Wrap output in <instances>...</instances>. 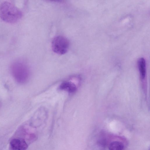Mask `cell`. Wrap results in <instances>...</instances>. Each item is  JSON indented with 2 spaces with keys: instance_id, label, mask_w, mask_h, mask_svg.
I'll return each instance as SVG.
<instances>
[{
  "instance_id": "obj_2",
  "label": "cell",
  "mask_w": 150,
  "mask_h": 150,
  "mask_svg": "<svg viewBox=\"0 0 150 150\" xmlns=\"http://www.w3.org/2000/svg\"><path fill=\"white\" fill-rule=\"evenodd\" d=\"M22 16L21 11L9 2L4 1L0 5V17L5 22L16 23L20 20Z\"/></svg>"
},
{
  "instance_id": "obj_7",
  "label": "cell",
  "mask_w": 150,
  "mask_h": 150,
  "mask_svg": "<svg viewBox=\"0 0 150 150\" xmlns=\"http://www.w3.org/2000/svg\"><path fill=\"white\" fill-rule=\"evenodd\" d=\"M138 66L141 78L144 80L146 76V61L144 58H141L139 59Z\"/></svg>"
},
{
  "instance_id": "obj_8",
  "label": "cell",
  "mask_w": 150,
  "mask_h": 150,
  "mask_svg": "<svg viewBox=\"0 0 150 150\" xmlns=\"http://www.w3.org/2000/svg\"><path fill=\"white\" fill-rule=\"evenodd\" d=\"M124 146L122 143L118 141H114L110 144L109 149L111 150H122L123 149Z\"/></svg>"
},
{
  "instance_id": "obj_6",
  "label": "cell",
  "mask_w": 150,
  "mask_h": 150,
  "mask_svg": "<svg viewBox=\"0 0 150 150\" xmlns=\"http://www.w3.org/2000/svg\"><path fill=\"white\" fill-rule=\"evenodd\" d=\"M59 89L67 91L69 93H73L76 91L77 87L74 83L70 81H65L60 85Z\"/></svg>"
},
{
  "instance_id": "obj_1",
  "label": "cell",
  "mask_w": 150,
  "mask_h": 150,
  "mask_svg": "<svg viewBox=\"0 0 150 150\" xmlns=\"http://www.w3.org/2000/svg\"><path fill=\"white\" fill-rule=\"evenodd\" d=\"M11 75L17 83L23 84L26 83L30 77V71L26 64L23 60L18 59L12 62L10 67Z\"/></svg>"
},
{
  "instance_id": "obj_4",
  "label": "cell",
  "mask_w": 150,
  "mask_h": 150,
  "mask_svg": "<svg viewBox=\"0 0 150 150\" xmlns=\"http://www.w3.org/2000/svg\"><path fill=\"white\" fill-rule=\"evenodd\" d=\"M47 116V112L45 108L43 107L38 109L34 116V127H38L42 125L45 122Z\"/></svg>"
},
{
  "instance_id": "obj_5",
  "label": "cell",
  "mask_w": 150,
  "mask_h": 150,
  "mask_svg": "<svg viewBox=\"0 0 150 150\" xmlns=\"http://www.w3.org/2000/svg\"><path fill=\"white\" fill-rule=\"evenodd\" d=\"M10 146L11 149L14 150H25L28 147V144L24 139L17 138L12 139Z\"/></svg>"
},
{
  "instance_id": "obj_9",
  "label": "cell",
  "mask_w": 150,
  "mask_h": 150,
  "mask_svg": "<svg viewBox=\"0 0 150 150\" xmlns=\"http://www.w3.org/2000/svg\"><path fill=\"white\" fill-rule=\"evenodd\" d=\"M51 1H54L58 2H63L65 1V0H47Z\"/></svg>"
},
{
  "instance_id": "obj_3",
  "label": "cell",
  "mask_w": 150,
  "mask_h": 150,
  "mask_svg": "<svg viewBox=\"0 0 150 150\" xmlns=\"http://www.w3.org/2000/svg\"><path fill=\"white\" fill-rule=\"evenodd\" d=\"M69 43L65 37L59 36L55 37L52 42V48L55 53L63 54L66 53L69 48Z\"/></svg>"
}]
</instances>
